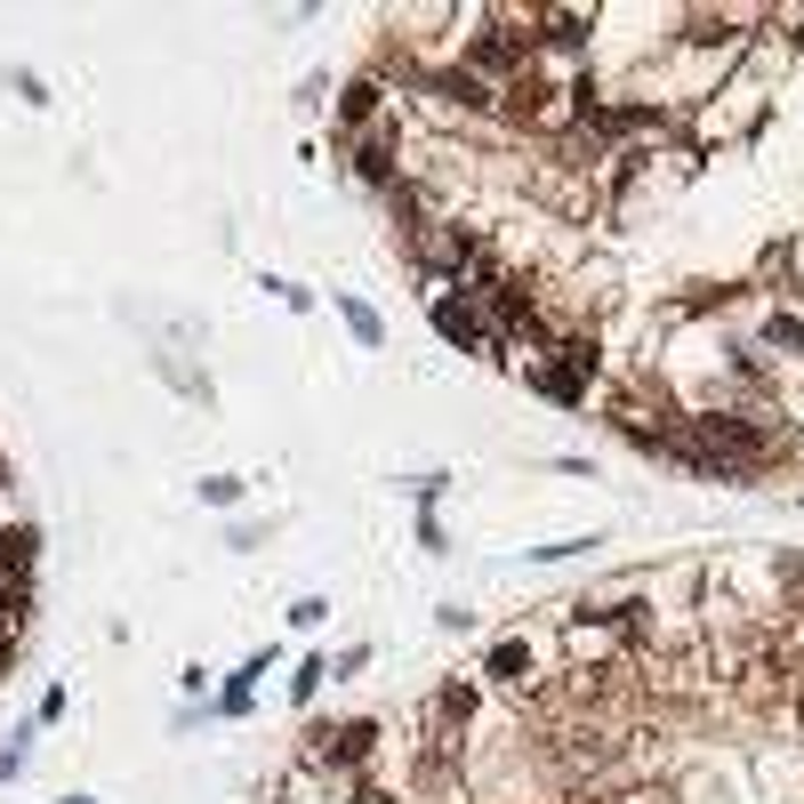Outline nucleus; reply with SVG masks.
Segmentation results:
<instances>
[{
	"label": "nucleus",
	"mask_w": 804,
	"mask_h": 804,
	"mask_svg": "<svg viewBox=\"0 0 804 804\" xmlns=\"http://www.w3.org/2000/svg\"><path fill=\"white\" fill-rule=\"evenodd\" d=\"M64 804H89V796H64Z\"/></svg>",
	"instance_id": "nucleus-11"
},
{
	"label": "nucleus",
	"mask_w": 804,
	"mask_h": 804,
	"mask_svg": "<svg viewBox=\"0 0 804 804\" xmlns=\"http://www.w3.org/2000/svg\"><path fill=\"white\" fill-rule=\"evenodd\" d=\"M201 499H210V507H233V499H242V483H233V475H210V483H201Z\"/></svg>",
	"instance_id": "nucleus-9"
},
{
	"label": "nucleus",
	"mask_w": 804,
	"mask_h": 804,
	"mask_svg": "<svg viewBox=\"0 0 804 804\" xmlns=\"http://www.w3.org/2000/svg\"><path fill=\"white\" fill-rule=\"evenodd\" d=\"M17 773H24V732H17L9 748H0V781H17Z\"/></svg>",
	"instance_id": "nucleus-10"
},
{
	"label": "nucleus",
	"mask_w": 804,
	"mask_h": 804,
	"mask_svg": "<svg viewBox=\"0 0 804 804\" xmlns=\"http://www.w3.org/2000/svg\"><path fill=\"white\" fill-rule=\"evenodd\" d=\"M523 667H531V644H499V652H491V676H507V684H515Z\"/></svg>",
	"instance_id": "nucleus-6"
},
{
	"label": "nucleus",
	"mask_w": 804,
	"mask_h": 804,
	"mask_svg": "<svg viewBox=\"0 0 804 804\" xmlns=\"http://www.w3.org/2000/svg\"><path fill=\"white\" fill-rule=\"evenodd\" d=\"M434 330H443L451 346H483V322H475V306H459V298H443V306H434Z\"/></svg>",
	"instance_id": "nucleus-1"
},
{
	"label": "nucleus",
	"mask_w": 804,
	"mask_h": 804,
	"mask_svg": "<svg viewBox=\"0 0 804 804\" xmlns=\"http://www.w3.org/2000/svg\"><path fill=\"white\" fill-rule=\"evenodd\" d=\"M0 612H9V595H0Z\"/></svg>",
	"instance_id": "nucleus-12"
},
{
	"label": "nucleus",
	"mask_w": 804,
	"mask_h": 804,
	"mask_svg": "<svg viewBox=\"0 0 804 804\" xmlns=\"http://www.w3.org/2000/svg\"><path fill=\"white\" fill-rule=\"evenodd\" d=\"M475 64H483V73H507V64H523V41H515V32H483Z\"/></svg>",
	"instance_id": "nucleus-2"
},
{
	"label": "nucleus",
	"mask_w": 804,
	"mask_h": 804,
	"mask_svg": "<svg viewBox=\"0 0 804 804\" xmlns=\"http://www.w3.org/2000/svg\"><path fill=\"white\" fill-rule=\"evenodd\" d=\"M322 676H330V667H322V660H306V667L290 676V692H298V700H314V692H322Z\"/></svg>",
	"instance_id": "nucleus-8"
},
{
	"label": "nucleus",
	"mask_w": 804,
	"mask_h": 804,
	"mask_svg": "<svg viewBox=\"0 0 804 804\" xmlns=\"http://www.w3.org/2000/svg\"><path fill=\"white\" fill-rule=\"evenodd\" d=\"M339 113H346V121H371V113H379V89H371V81H354Z\"/></svg>",
	"instance_id": "nucleus-7"
},
{
	"label": "nucleus",
	"mask_w": 804,
	"mask_h": 804,
	"mask_svg": "<svg viewBox=\"0 0 804 804\" xmlns=\"http://www.w3.org/2000/svg\"><path fill=\"white\" fill-rule=\"evenodd\" d=\"M24 563H32V531L17 523V531H0V580H17Z\"/></svg>",
	"instance_id": "nucleus-4"
},
{
	"label": "nucleus",
	"mask_w": 804,
	"mask_h": 804,
	"mask_svg": "<svg viewBox=\"0 0 804 804\" xmlns=\"http://www.w3.org/2000/svg\"><path fill=\"white\" fill-rule=\"evenodd\" d=\"M339 314H346V330H354L362 346H379V339H386V330H379V314L362 306V298H339Z\"/></svg>",
	"instance_id": "nucleus-5"
},
{
	"label": "nucleus",
	"mask_w": 804,
	"mask_h": 804,
	"mask_svg": "<svg viewBox=\"0 0 804 804\" xmlns=\"http://www.w3.org/2000/svg\"><path fill=\"white\" fill-rule=\"evenodd\" d=\"M362 748H371V724H346V732H322V756H330V764H362Z\"/></svg>",
	"instance_id": "nucleus-3"
}]
</instances>
